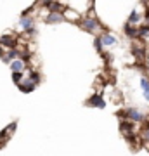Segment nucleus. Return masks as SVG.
I'll use <instances>...</instances> for the list:
<instances>
[{"label": "nucleus", "mask_w": 149, "mask_h": 156, "mask_svg": "<svg viewBox=\"0 0 149 156\" xmlns=\"http://www.w3.org/2000/svg\"><path fill=\"white\" fill-rule=\"evenodd\" d=\"M4 54H5V50H4V47L0 45V57H4Z\"/></svg>", "instance_id": "nucleus-21"}, {"label": "nucleus", "mask_w": 149, "mask_h": 156, "mask_svg": "<svg viewBox=\"0 0 149 156\" xmlns=\"http://www.w3.org/2000/svg\"><path fill=\"white\" fill-rule=\"evenodd\" d=\"M123 31H125V35H127L128 38H137V28H133V24H130V23L125 24Z\"/></svg>", "instance_id": "nucleus-12"}, {"label": "nucleus", "mask_w": 149, "mask_h": 156, "mask_svg": "<svg viewBox=\"0 0 149 156\" xmlns=\"http://www.w3.org/2000/svg\"><path fill=\"white\" fill-rule=\"evenodd\" d=\"M17 87H19V90H21V92H26V94H28V92H33L37 85H35L30 78H23V82L17 85Z\"/></svg>", "instance_id": "nucleus-10"}, {"label": "nucleus", "mask_w": 149, "mask_h": 156, "mask_svg": "<svg viewBox=\"0 0 149 156\" xmlns=\"http://www.w3.org/2000/svg\"><path fill=\"white\" fill-rule=\"evenodd\" d=\"M80 26H82V30H85L88 33H94L95 30L99 28V21H97V17H85L80 23Z\"/></svg>", "instance_id": "nucleus-2"}, {"label": "nucleus", "mask_w": 149, "mask_h": 156, "mask_svg": "<svg viewBox=\"0 0 149 156\" xmlns=\"http://www.w3.org/2000/svg\"><path fill=\"white\" fill-rule=\"evenodd\" d=\"M140 19H142V14H140L137 9H133V11L130 12V16H128V23H130V24H137Z\"/></svg>", "instance_id": "nucleus-13"}, {"label": "nucleus", "mask_w": 149, "mask_h": 156, "mask_svg": "<svg viewBox=\"0 0 149 156\" xmlns=\"http://www.w3.org/2000/svg\"><path fill=\"white\" fill-rule=\"evenodd\" d=\"M85 104H87V106H90V108H101V109H102V108H106V102H104V99H102V95H101V94L92 95V97H90Z\"/></svg>", "instance_id": "nucleus-5"}, {"label": "nucleus", "mask_w": 149, "mask_h": 156, "mask_svg": "<svg viewBox=\"0 0 149 156\" xmlns=\"http://www.w3.org/2000/svg\"><path fill=\"white\" fill-rule=\"evenodd\" d=\"M140 89H142V92H144L146 101H149V80L147 78H140Z\"/></svg>", "instance_id": "nucleus-15"}, {"label": "nucleus", "mask_w": 149, "mask_h": 156, "mask_svg": "<svg viewBox=\"0 0 149 156\" xmlns=\"http://www.w3.org/2000/svg\"><path fill=\"white\" fill-rule=\"evenodd\" d=\"M133 127H135V125H133V122H122V123H120V130H122L125 135L130 134V132L133 130Z\"/></svg>", "instance_id": "nucleus-14"}, {"label": "nucleus", "mask_w": 149, "mask_h": 156, "mask_svg": "<svg viewBox=\"0 0 149 156\" xmlns=\"http://www.w3.org/2000/svg\"><path fill=\"white\" fill-rule=\"evenodd\" d=\"M19 57H21V50H19V49L16 47V49H9V50H5V54H4V57H2V61L9 64L11 61H14V59H19Z\"/></svg>", "instance_id": "nucleus-7"}, {"label": "nucleus", "mask_w": 149, "mask_h": 156, "mask_svg": "<svg viewBox=\"0 0 149 156\" xmlns=\"http://www.w3.org/2000/svg\"><path fill=\"white\" fill-rule=\"evenodd\" d=\"M0 45L5 47V49H16L17 40L14 37H11V35H4V37H0Z\"/></svg>", "instance_id": "nucleus-8"}, {"label": "nucleus", "mask_w": 149, "mask_h": 156, "mask_svg": "<svg viewBox=\"0 0 149 156\" xmlns=\"http://www.w3.org/2000/svg\"><path fill=\"white\" fill-rule=\"evenodd\" d=\"M133 56L137 57L139 61H142L144 57H146V50L142 47H133Z\"/></svg>", "instance_id": "nucleus-17"}, {"label": "nucleus", "mask_w": 149, "mask_h": 156, "mask_svg": "<svg viewBox=\"0 0 149 156\" xmlns=\"http://www.w3.org/2000/svg\"><path fill=\"white\" fill-rule=\"evenodd\" d=\"M19 28L23 31H26L28 35H33L35 33V19L28 12H23L21 19H19Z\"/></svg>", "instance_id": "nucleus-1"}, {"label": "nucleus", "mask_w": 149, "mask_h": 156, "mask_svg": "<svg viewBox=\"0 0 149 156\" xmlns=\"http://www.w3.org/2000/svg\"><path fill=\"white\" fill-rule=\"evenodd\" d=\"M94 45H95V49H97V52H101V54H102L104 45H102V42H101V37H97V38L94 40Z\"/></svg>", "instance_id": "nucleus-19"}, {"label": "nucleus", "mask_w": 149, "mask_h": 156, "mask_svg": "<svg viewBox=\"0 0 149 156\" xmlns=\"http://www.w3.org/2000/svg\"><path fill=\"white\" fill-rule=\"evenodd\" d=\"M66 21V16L61 14V12H49L45 16V23L47 24H59V23H64Z\"/></svg>", "instance_id": "nucleus-4"}, {"label": "nucleus", "mask_w": 149, "mask_h": 156, "mask_svg": "<svg viewBox=\"0 0 149 156\" xmlns=\"http://www.w3.org/2000/svg\"><path fill=\"white\" fill-rule=\"evenodd\" d=\"M137 38L139 40H149V24L139 26L137 28Z\"/></svg>", "instance_id": "nucleus-11"}, {"label": "nucleus", "mask_w": 149, "mask_h": 156, "mask_svg": "<svg viewBox=\"0 0 149 156\" xmlns=\"http://www.w3.org/2000/svg\"><path fill=\"white\" fill-rule=\"evenodd\" d=\"M101 42H102L104 47H115V45L118 44L116 37H115V35H111V33H102V35H101Z\"/></svg>", "instance_id": "nucleus-9"}, {"label": "nucleus", "mask_w": 149, "mask_h": 156, "mask_svg": "<svg viewBox=\"0 0 149 156\" xmlns=\"http://www.w3.org/2000/svg\"><path fill=\"white\" fill-rule=\"evenodd\" d=\"M28 78H30V80H31L35 85L40 83V73L35 71V69H30V71H28Z\"/></svg>", "instance_id": "nucleus-16"}, {"label": "nucleus", "mask_w": 149, "mask_h": 156, "mask_svg": "<svg viewBox=\"0 0 149 156\" xmlns=\"http://www.w3.org/2000/svg\"><path fill=\"white\" fill-rule=\"evenodd\" d=\"M9 66H11L12 73H24V71H26V61H23L21 57L11 61V62H9Z\"/></svg>", "instance_id": "nucleus-6"}, {"label": "nucleus", "mask_w": 149, "mask_h": 156, "mask_svg": "<svg viewBox=\"0 0 149 156\" xmlns=\"http://www.w3.org/2000/svg\"><path fill=\"white\" fill-rule=\"evenodd\" d=\"M23 78H24V76H23V73H12V80H14V83H16V85L21 83Z\"/></svg>", "instance_id": "nucleus-18"}, {"label": "nucleus", "mask_w": 149, "mask_h": 156, "mask_svg": "<svg viewBox=\"0 0 149 156\" xmlns=\"http://www.w3.org/2000/svg\"><path fill=\"white\" fill-rule=\"evenodd\" d=\"M123 116L125 118H128V120H130V122H133V123H137V122H144V113L142 111H139V109H125V111L122 113Z\"/></svg>", "instance_id": "nucleus-3"}, {"label": "nucleus", "mask_w": 149, "mask_h": 156, "mask_svg": "<svg viewBox=\"0 0 149 156\" xmlns=\"http://www.w3.org/2000/svg\"><path fill=\"white\" fill-rule=\"evenodd\" d=\"M144 139H146V140H149V125L146 127V130H144Z\"/></svg>", "instance_id": "nucleus-20"}]
</instances>
